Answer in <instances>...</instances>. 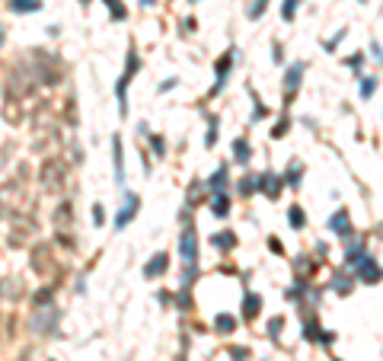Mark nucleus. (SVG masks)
Masks as SVG:
<instances>
[{
    "label": "nucleus",
    "mask_w": 383,
    "mask_h": 361,
    "mask_svg": "<svg viewBox=\"0 0 383 361\" xmlns=\"http://www.w3.org/2000/svg\"><path fill=\"white\" fill-rule=\"evenodd\" d=\"M138 208H141V201H138V195L134 192H125V201H122V211L115 214V230H125L131 224V217L138 214Z\"/></svg>",
    "instance_id": "nucleus-1"
},
{
    "label": "nucleus",
    "mask_w": 383,
    "mask_h": 361,
    "mask_svg": "<svg viewBox=\"0 0 383 361\" xmlns=\"http://www.w3.org/2000/svg\"><path fill=\"white\" fill-rule=\"evenodd\" d=\"M179 246H182V259H185V265H189V269H195V262H198V240H195V230H192V227L182 233Z\"/></svg>",
    "instance_id": "nucleus-2"
},
{
    "label": "nucleus",
    "mask_w": 383,
    "mask_h": 361,
    "mask_svg": "<svg viewBox=\"0 0 383 361\" xmlns=\"http://www.w3.org/2000/svg\"><path fill=\"white\" fill-rule=\"evenodd\" d=\"M112 160H115V182H125V160H122V138H112Z\"/></svg>",
    "instance_id": "nucleus-3"
},
{
    "label": "nucleus",
    "mask_w": 383,
    "mask_h": 361,
    "mask_svg": "<svg viewBox=\"0 0 383 361\" xmlns=\"http://www.w3.org/2000/svg\"><path fill=\"white\" fill-rule=\"evenodd\" d=\"M329 230L338 233V237H351V221H348V214H345V211H335V214H332Z\"/></svg>",
    "instance_id": "nucleus-4"
},
{
    "label": "nucleus",
    "mask_w": 383,
    "mask_h": 361,
    "mask_svg": "<svg viewBox=\"0 0 383 361\" xmlns=\"http://www.w3.org/2000/svg\"><path fill=\"white\" fill-rule=\"evenodd\" d=\"M166 265H169V259H166V253H157L150 262H147V269H144V275L147 278H157V275H163L166 272Z\"/></svg>",
    "instance_id": "nucleus-5"
},
{
    "label": "nucleus",
    "mask_w": 383,
    "mask_h": 361,
    "mask_svg": "<svg viewBox=\"0 0 383 361\" xmlns=\"http://www.w3.org/2000/svg\"><path fill=\"white\" fill-rule=\"evenodd\" d=\"M361 278L374 284V281H380V278H383V269L377 265L374 259H364V262H361Z\"/></svg>",
    "instance_id": "nucleus-6"
},
{
    "label": "nucleus",
    "mask_w": 383,
    "mask_h": 361,
    "mask_svg": "<svg viewBox=\"0 0 383 361\" xmlns=\"http://www.w3.org/2000/svg\"><path fill=\"white\" fill-rule=\"evenodd\" d=\"M255 189H262L265 195H278V189H281V182H278V176H271V173H265V176L255 179Z\"/></svg>",
    "instance_id": "nucleus-7"
},
{
    "label": "nucleus",
    "mask_w": 383,
    "mask_h": 361,
    "mask_svg": "<svg viewBox=\"0 0 383 361\" xmlns=\"http://www.w3.org/2000/svg\"><path fill=\"white\" fill-rule=\"evenodd\" d=\"M10 10L13 13H35V10H42V0H10Z\"/></svg>",
    "instance_id": "nucleus-8"
},
{
    "label": "nucleus",
    "mask_w": 383,
    "mask_h": 361,
    "mask_svg": "<svg viewBox=\"0 0 383 361\" xmlns=\"http://www.w3.org/2000/svg\"><path fill=\"white\" fill-rule=\"evenodd\" d=\"M300 74H303V64H294V67H287V80H284L287 93H291V90H297V86H300Z\"/></svg>",
    "instance_id": "nucleus-9"
},
{
    "label": "nucleus",
    "mask_w": 383,
    "mask_h": 361,
    "mask_svg": "<svg viewBox=\"0 0 383 361\" xmlns=\"http://www.w3.org/2000/svg\"><path fill=\"white\" fill-rule=\"evenodd\" d=\"M230 61H233V54H223L221 67H217V83H214V93L223 90V83H227V70H230Z\"/></svg>",
    "instance_id": "nucleus-10"
},
{
    "label": "nucleus",
    "mask_w": 383,
    "mask_h": 361,
    "mask_svg": "<svg viewBox=\"0 0 383 361\" xmlns=\"http://www.w3.org/2000/svg\"><path fill=\"white\" fill-rule=\"evenodd\" d=\"M233 157H237L239 163H249V144H246V141H237V144H233Z\"/></svg>",
    "instance_id": "nucleus-11"
},
{
    "label": "nucleus",
    "mask_w": 383,
    "mask_h": 361,
    "mask_svg": "<svg viewBox=\"0 0 383 361\" xmlns=\"http://www.w3.org/2000/svg\"><path fill=\"white\" fill-rule=\"evenodd\" d=\"M211 211H214L217 217H227V211H230V201H227V195H217V198H214V205H211Z\"/></svg>",
    "instance_id": "nucleus-12"
},
{
    "label": "nucleus",
    "mask_w": 383,
    "mask_h": 361,
    "mask_svg": "<svg viewBox=\"0 0 383 361\" xmlns=\"http://www.w3.org/2000/svg\"><path fill=\"white\" fill-rule=\"evenodd\" d=\"M211 243L221 246V249H230V246H233V233H214V237H211Z\"/></svg>",
    "instance_id": "nucleus-13"
},
{
    "label": "nucleus",
    "mask_w": 383,
    "mask_h": 361,
    "mask_svg": "<svg viewBox=\"0 0 383 361\" xmlns=\"http://www.w3.org/2000/svg\"><path fill=\"white\" fill-rule=\"evenodd\" d=\"M297 7H300V0H284V7H281V16L291 23L294 19V13H297Z\"/></svg>",
    "instance_id": "nucleus-14"
},
{
    "label": "nucleus",
    "mask_w": 383,
    "mask_h": 361,
    "mask_svg": "<svg viewBox=\"0 0 383 361\" xmlns=\"http://www.w3.org/2000/svg\"><path fill=\"white\" fill-rule=\"evenodd\" d=\"M259 304H262L259 294H249V297H246V316H255V313H259Z\"/></svg>",
    "instance_id": "nucleus-15"
},
{
    "label": "nucleus",
    "mask_w": 383,
    "mask_h": 361,
    "mask_svg": "<svg viewBox=\"0 0 383 361\" xmlns=\"http://www.w3.org/2000/svg\"><path fill=\"white\" fill-rule=\"evenodd\" d=\"M233 326H237V320H233V316H227V313L217 316V329H221V332H230Z\"/></svg>",
    "instance_id": "nucleus-16"
},
{
    "label": "nucleus",
    "mask_w": 383,
    "mask_h": 361,
    "mask_svg": "<svg viewBox=\"0 0 383 361\" xmlns=\"http://www.w3.org/2000/svg\"><path fill=\"white\" fill-rule=\"evenodd\" d=\"M223 182H227V166H221L214 176H211V189H223Z\"/></svg>",
    "instance_id": "nucleus-17"
},
{
    "label": "nucleus",
    "mask_w": 383,
    "mask_h": 361,
    "mask_svg": "<svg viewBox=\"0 0 383 361\" xmlns=\"http://www.w3.org/2000/svg\"><path fill=\"white\" fill-rule=\"evenodd\" d=\"M287 221H291L294 227H303V211H300V208H291V211H287Z\"/></svg>",
    "instance_id": "nucleus-18"
},
{
    "label": "nucleus",
    "mask_w": 383,
    "mask_h": 361,
    "mask_svg": "<svg viewBox=\"0 0 383 361\" xmlns=\"http://www.w3.org/2000/svg\"><path fill=\"white\" fill-rule=\"evenodd\" d=\"M265 7H268V0H255L253 7H249V16H253V19H259V16H262V10H265Z\"/></svg>",
    "instance_id": "nucleus-19"
},
{
    "label": "nucleus",
    "mask_w": 383,
    "mask_h": 361,
    "mask_svg": "<svg viewBox=\"0 0 383 361\" xmlns=\"http://www.w3.org/2000/svg\"><path fill=\"white\" fill-rule=\"evenodd\" d=\"M374 90H377V80H374V77H367L364 83H361V96H370Z\"/></svg>",
    "instance_id": "nucleus-20"
},
{
    "label": "nucleus",
    "mask_w": 383,
    "mask_h": 361,
    "mask_svg": "<svg viewBox=\"0 0 383 361\" xmlns=\"http://www.w3.org/2000/svg\"><path fill=\"white\" fill-rule=\"evenodd\" d=\"M300 166H291V169H287V179H284V182H287V185H300Z\"/></svg>",
    "instance_id": "nucleus-21"
},
{
    "label": "nucleus",
    "mask_w": 383,
    "mask_h": 361,
    "mask_svg": "<svg viewBox=\"0 0 383 361\" xmlns=\"http://www.w3.org/2000/svg\"><path fill=\"white\" fill-rule=\"evenodd\" d=\"M239 192H255V176H246V182H239Z\"/></svg>",
    "instance_id": "nucleus-22"
},
{
    "label": "nucleus",
    "mask_w": 383,
    "mask_h": 361,
    "mask_svg": "<svg viewBox=\"0 0 383 361\" xmlns=\"http://www.w3.org/2000/svg\"><path fill=\"white\" fill-rule=\"evenodd\" d=\"M106 3H109V7H112V13L118 16V19H125V7H122V3H118V0H106Z\"/></svg>",
    "instance_id": "nucleus-23"
},
{
    "label": "nucleus",
    "mask_w": 383,
    "mask_h": 361,
    "mask_svg": "<svg viewBox=\"0 0 383 361\" xmlns=\"http://www.w3.org/2000/svg\"><path fill=\"white\" fill-rule=\"evenodd\" d=\"M93 217H96V224H102V221H106V214H102V208H99V205L93 208Z\"/></svg>",
    "instance_id": "nucleus-24"
},
{
    "label": "nucleus",
    "mask_w": 383,
    "mask_h": 361,
    "mask_svg": "<svg viewBox=\"0 0 383 361\" xmlns=\"http://www.w3.org/2000/svg\"><path fill=\"white\" fill-rule=\"evenodd\" d=\"M141 3H144V7H150V3H153V0H141Z\"/></svg>",
    "instance_id": "nucleus-25"
},
{
    "label": "nucleus",
    "mask_w": 383,
    "mask_h": 361,
    "mask_svg": "<svg viewBox=\"0 0 383 361\" xmlns=\"http://www.w3.org/2000/svg\"><path fill=\"white\" fill-rule=\"evenodd\" d=\"M0 42H3V32H0Z\"/></svg>",
    "instance_id": "nucleus-26"
}]
</instances>
